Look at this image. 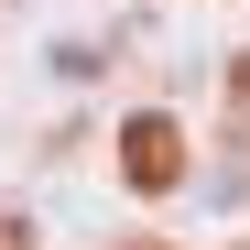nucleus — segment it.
Masks as SVG:
<instances>
[{
    "instance_id": "obj_1",
    "label": "nucleus",
    "mask_w": 250,
    "mask_h": 250,
    "mask_svg": "<svg viewBox=\"0 0 250 250\" xmlns=\"http://www.w3.org/2000/svg\"><path fill=\"white\" fill-rule=\"evenodd\" d=\"M131 185L142 196L174 185V120H131Z\"/></svg>"
}]
</instances>
